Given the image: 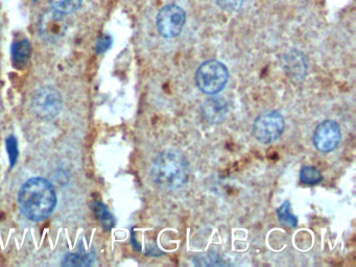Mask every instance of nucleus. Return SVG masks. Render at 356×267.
<instances>
[{"label":"nucleus","mask_w":356,"mask_h":267,"mask_svg":"<svg viewBox=\"0 0 356 267\" xmlns=\"http://www.w3.org/2000/svg\"><path fill=\"white\" fill-rule=\"evenodd\" d=\"M22 214L32 221H42L55 210L57 196L53 185L43 177H33L22 186L18 194Z\"/></svg>","instance_id":"obj_1"},{"label":"nucleus","mask_w":356,"mask_h":267,"mask_svg":"<svg viewBox=\"0 0 356 267\" xmlns=\"http://www.w3.org/2000/svg\"><path fill=\"white\" fill-rule=\"evenodd\" d=\"M189 173L188 160L179 150H162L152 163V179L162 189L177 190L184 187L188 181Z\"/></svg>","instance_id":"obj_2"},{"label":"nucleus","mask_w":356,"mask_h":267,"mask_svg":"<svg viewBox=\"0 0 356 267\" xmlns=\"http://www.w3.org/2000/svg\"><path fill=\"white\" fill-rule=\"evenodd\" d=\"M228 79V69L218 60H206L195 72L197 88L208 95L220 93L226 87Z\"/></svg>","instance_id":"obj_3"},{"label":"nucleus","mask_w":356,"mask_h":267,"mask_svg":"<svg viewBox=\"0 0 356 267\" xmlns=\"http://www.w3.org/2000/svg\"><path fill=\"white\" fill-rule=\"evenodd\" d=\"M31 106L39 118L53 120L61 113L63 100L57 89L47 86L35 91Z\"/></svg>","instance_id":"obj_4"},{"label":"nucleus","mask_w":356,"mask_h":267,"mask_svg":"<svg viewBox=\"0 0 356 267\" xmlns=\"http://www.w3.org/2000/svg\"><path fill=\"white\" fill-rule=\"evenodd\" d=\"M285 122L278 111L270 110L260 114L254 121L253 133L256 139L264 144L277 141L284 131Z\"/></svg>","instance_id":"obj_5"},{"label":"nucleus","mask_w":356,"mask_h":267,"mask_svg":"<svg viewBox=\"0 0 356 267\" xmlns=\"http://www.w3.org/2000/svg\"><path fill=\"white\" fill-rule=\"evenodd\" d=\"M186 22V13L177 4H168L157 16V29L162 37L172 39L182 33Z\"/></svg>","instance_id":"obj_6"},{"label":"nucleus","mask_w":356,"mask_h":267,"mask_svg":"<svg viewBox=\"0 0 356 267\" xmlns=\"http://www.w3.org/2000/svg\"><path fill=\"white\" fill-rule=\"evenodd\" d=\"M341 141V127L334 120H325L314 131V144L318 152H333Z\"/></svg>","instance_id":"obj_7"},{"label":"nucleus","mask_w":356,"mask_h":267,"mask_svg":"<svg viewBox=\"0 0 356 267\" xmlns=\"http://www.w3.org/2000/svg\"><path fill=\"white\" fill-rule=\"evenodd\" d=\"M228 110V104L224 97L212 96L202 104L201 114L207 122L216 124L224 120Z\"/></svg>","instance_id":"obj_8"},{"label":"nucleus","mask_w":356,"mask_h":267,"mask_svg":"<svg viewBox=\"0 0 356 267\" xmlns=\"http://www.w3.org/2000/svg\"><path fill=\"white\" fill-rule=\"evenodd\" d=\"M66 29L65 15L51 8L41 19V31L47 37L54 38L63 33Z\"/></svg>","instance_id":"obj_9"},{"label":"nucleus","mask_w":356,"mask_h":267,"mask_svg":"<svg viewBox=\"0 0 356 267\" xmlns=\"http://www.w3.org/2000/svg\"><path fill=\"white\" fill-rule=\"evenodd\" d=\"M284 68L291 79L301 81L307 74V58L301 52H289L284 58Z\"/></svg>","instance_id":"obj_10"},{"label":"nucleus","mask_w":356,"mask_h":267,"mask_svg":"<svg viewBox=\"0 0 356 267\" xmlns=\"http://www.w3.org/2000/svg\"><path fill=\"white\" fill-rule=\"evenodd\" d=\"M32 52L30 42L28 40H22L14 44L12 54H13V62L15 66L22 67L28 63L29 58Z\"/></svg>","instance_id":"obj_11"},{"label":"nucleus","mask_w":356,"mask_h":267,"mask_svg":"<svg viewBox=\"0 0 356 267\" xmlns=\"http://www.w3.org/2000/svg\"><path fill=\"white\" fill-rule=\"evenodd\" d=\"M300 181L304 185H316L321 183L323 179L322 173L318 168L314 166H304L300 170L299 173Z\"/></svg>","instance_id":"obj_12"},{"label":"nucleus","mask_w":356,"mask_h":267,"mask_svg":"<svg viewBox=\"0 0 356 267\" xmlns=\"http://www.w3.org/2000/svg\"><path fill=\"white\" fill-rule=\"evenodd\" d=\"M95 212L106 231H110L114 227L115 221H114L113 216H112L111 213L108 211V209L106 208L103 202H95Z\"/></svg>","instance_id":"obj_13"},{"label":"nucleus","mask_w":356,"mask_h":267,"mask_svg":"<svg viewBox=\"0 0 356 267\" xmlns=\"http://www.w3.org/2000/svg\"><path fill=\"white\" fill-rule=\"evenodd\" d=\"M49 2L54 10L64 15L76 12L82 4V0H49Z\"/></svg>","instance_id":"obj_14"},{"label":"nucleus","mask_w":356,"mask_h":267,"mask_svg":"<svg viewBox=\"0 0 356 267\" xmlns=\"http://www.w3.org/2000/svg\"><path fill=\"white\" fill-rule=\"evenodd\" d=\"M279 221L286 225L296 227L298 225V219L293 213L291 212V204L289 202H284L281 204L280 208L277 211Z\"/></svg>","instance_id":"obj_15"},{"label":"nucleus","mask_w":356,"mask_h":267,"mask_svg":"<svg viewBox=\"0 0 356 267\" xmlns=\"http://www.w3.org/2000/svg\"><path fill=\"white\" fill-rule=\"evenodd\" d=\"M93 259L91 254H70L64 259L63 266H89L92 264Z\"/></svg>","instance_id":"obj_16"},{"label":"nucleus","mask_w":356,"mask_h":267,"mask_svg":"<svg viewBox=\"0 0 356 267\" xmlns=\"http://www.w3.org/2000/svg\"><path fill=\"white\" fill-rule=\"evenodd\" d=\"M6 145H7L8 154H9L10 164H11V167H14L17 162L18 156H19L17 140L14 136H10L6 142Z\"/></svg>","instance_id":"obj_17"},{"label":"nucleus","mask_w":356,"mask_h":267,"mask_svg":"<svg viewBox=\"0 0 356 267\" xmlns=\"http://www.w3.org/2000/svg\"><path fill=\"white\" fill-rule=\"evenodd\" d=\"M201 262H197V264L202 265V266H213V265H224L225 263L222 261H220L218 254H206V256L202 257Z\"/></svg>","instance_id":"obj_18"},{"label":"nucleus","mask_w":356,"mask_h":267,"mask_svg":"<svg viewBox=\"0 0 356 267\" xmlns=\"http://www.w3.org/2000/svg\"><path fill=\"white\" fill-rule=\"evenodd\" d=\"M243 3V0H218V6L227 10H238Z\"/></svg>","instance_id":"obj_19"},{"label":"nucleus","mask_w":356,"mask_h":267,"mask_svg":"<svg viewBox=\"0 0 356 267\" xmlns=\"http://www.w3.org/2000/svg\"><path fill=\"white\" fill-rule=\"evenodd\" d=\"M112 40L111 37L109 35H105V37L102 38V39L99 40V42L97 43V51L99 54H102V52L107 51L110 47H111Z\"/></svg>","instance_id":"obj_20"}]
</instances>
